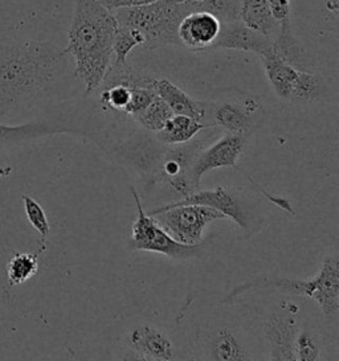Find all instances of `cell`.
Here are the masks:
<instances>
[{"mask_svg":"<svg viewBox=\"0 0 339 361\" xmlns=\"http://www.w3.org/2000/svg\"><path fill=\"white\" fill-rule=\"evenodd\" d=\"M243 0H204L199 7L201 11H207L216 16L222 23L240 20Z\"/></svg>","mask_w":339,"mask_h":361,"instance_id":"cell-24","label":"cell"},{"mask_svg":"<svg viewBox=\"0 0 339 361\" xmlns=\"http://www.w3.org/2000/svg\"><path fill=\"white\" fill-rule=\"evenodd\" d=\"M240 20L270 39H275L280 30V23L272 15L268 0H243Z\"/></svg>","mask_w":339,"mask_h":361,"instance_id":"cell-16","label":"cell"},{"mask_svg":"<svg viewBox=\"0 0 339 361\" xmlns=\"http://www.w3.org/2000/svg\"><path fill=\"white\" fill-rule=\"evenodd\" d=\"M150 216L167 232L184 245H201L203 232L212 221L225 219L222 213L203 205H163L151 212Z\"/></svg>","mask_w":339,"mask_h":361,"instance_id":"cell-5","label":"cell"},{"mask_svg":"<svg viewBox=\"0 0 339 361\" xmlns=\"http://www.w3.org/2000/svg\"><path fill=\"white\" fill-rule=\"evenodd\" d=\"M245 149V134L228 133L220 140L201 154L196 155L191 164L189 176L195 191L199 190L201 178L216 169H237V160Z\"/></svg>","mask_w":339,"mask_h":361,"instance_id":"cell-7","label":"cell"},{"mask_svg":"<svg viewBox=\"0 0 339 361\" xmlns=\"http://www.w3.org/2000/svg\"><path fill=\"white\" fill-rule=\"evenodd\" d=\"M212 125L204 123L201 121L192 119L187 116H172L162 130L157 133V138L160 142L177 146L190 142L203 128H211Z\"/></svg>","mask_w":339,"mask_h":361,"instance_id":"cell-17","label":"cell"},{"mask_svg":"<svg viewBox=\"0 0 339 361\" xmlns=\"http://www.w3.org/2000/svg\"><path fill=\"white\" fill-rule=\"evenodd\" d=\"M203 205L210 207L222 213L225 217H231L234 223L240 228H246V217L240 202H237L230 192L222 187L215 190H204V191H194L190 195L184 196L179 202L169 204V207L177 205Z\"/></svg>","mask_w":339,"mask_h":361,"instance_id":"cell-12","label":"cell"},{"mask_svg":"<svg viewBox=\"0 0 339 361\" xmlns=\"http://www.w3.org/2000/svg\"><path fill=\"white\" fill-rule=\"evenodd\" d=\"M195 11L189 3L177 0H154L148 4L114 11L117 23L137 31L145 49L155 51L169 45H180L178 30L182 19Z\"/></svg>","mask_w":339,"mask_h":361,"instance_id":"cell-3","label":"cell"},{"mask_svg":"<svg viewBox=\"0 0 339 361\" xmlns=\"http://www.w3.org/2000/svg\"><path fill=\"white\" fill-rule=\"evenodd\" d=\"M322 93V80L313 72H301L292 101L309 102L317 99Z\"/></svg>","mask_w":339,"mask_h":361,"instance_id":"cell-25","label":"cell"},{"mask_svg":"<svg viewBox=\"0 0 339 361\" xmlns=\"http://www.w3.org/2000/svg\"><path fill=\"white\" fill-rule=\"evenodd\" d=\"M66 66L68 54L56 44L0 37V119L28 105Z\"/></svg>","mask_w":339,"mask_h":361,"instance_id":"cell-1","label":"cell"},{"mask_svg":"<svg viewBox=\"0 0 339 361\" xmlns=\"http://www.w3.org/2000/svg\"><path fill=\"white\" fill-rule=\"evenodd\" d=\"M296 360L316 361L319 359V345L317 340L307 331L298 332L295 344Z\"/></svg>","mask_w":339,"mask_h":361,"instance_id":"cell-28","label":"cell"},{"mask_svg":"<svg viewBox=\"0 0 339 361\" xmlns=\"http://www.w3.org/2000/svg\"><path fill=\"white\" fill-rule=\"evenodd\" d=\"M117 25L114 12L98 0H74L65 52L76 61L74 75L84 82L85 96L101 86L112 64Z\"/></svg>","mask_w":339,"mask_h":361,"instance_id":"cell-2","label":"cell"},{"mask_svg":"<svg viewBox=\"0 0 339 361\" xmlns=\"http://www.w3.org/2000/svg\"><path fill=\"white\" fill-rule=\"evenodd\" d=\"M154 89L158 97L169 105L172 114L187 116L201 122L207 118L208 114L207 104L192 99L187 93H184L180 87L174 85L169 80L157 77L154 82Z\"/></svg>","mask_w":339,"mask_h":361,"instance_id":"cell-15","label":"cell"},{"mask_svg":"<svg viewBox=\"0 0 339 361\" xmlns=\"http://www.w3.org/2000/svg\"><path fill=\"white\" fill-rule=\"evenodd\" d=\"M273 39L246 27L242 20L222 23L220 33L216 42L208 51L216 49H234L243 52H252L257 56L272 49Z\"/></svg>","mask_w":339,"mask_h":361,"instance_id":"cell-10","label":"cell"},{"mask_svg":"<svg viewBox=\"0 0 339 361\" xmlns=\"http://www.w3.org/2000/svg\"><path fill=\"white\" fill-rule=\"evenodd\" d=\"M127 343L130 350L126 360H171L174 357V345L162 331L153 326H139L133 329Z\"/></svg>","mask_w":339,"mask_h":361,"instance_id":"cell-9","label":"cell"},{"mask_svg":"<svg viewBox=\"0 0 339 361\" xmlns=\"http://www.w3.org/2000/svg\"><path fill=\"white\" fill-rule=\"evenodd\" d=\"M272 15L277 22L290 18V0H268Z\"/></svg>","mask_w":339,"mask_h":361,"instance_id":"cell-30","label":"cell"},{"mask_svg":"<svg viewBox=\"0 0 339 361\" xmlns=\"http://www.w3.org/2000/svg\"><path fill=\"white\" fill-rule=\"evenodd\" d=\"M265 339L272 360H296L295 344L298 335L296 319L272 314L264 320Z\"/></svg>","mask_w":339,"mask_h":361,"instance_id":"cell-11","label":"cell"},{"mask_svg":"<svg viewBox=\"0 0 339 361\" xmlns=\"http://www.w3.org/2000/svg\"><path fill=\"white\" fill-rule=\"evenodd\" d=\"M45 125L42 123H28L23 126H3L0 125V139L1 140H18V139L30 138L39 134H48Z\"/></svg>","mask_w":339,"mask_h":361,"instance_id":"cell-29","label":"cell"},{"mask_svg":"<svg viewBox=\"0 0 339 361\" xmlns=\"http://www.w3.org/2000/svg\"><path fill=\"white\" fill-rule=\"evenodd\" d=\"M40 255L35 253H23L16 252L11 257L7 264V281L8 286H20L39 271Z\"/></svg>","mask_w":339,"mask_h":361,"instance_id":"cell-18","label":"cell"},{"mask_svg":"<svg viewBox=\"0 0 339 361\" xmlns=\"http://www.w3.org/2000/svg\"><path fill=\"white\" fill-rule=\"evenodd\" d=\"M212 117L215 126H222L234 134H246L251 128V121L243 107L230 102L212 107Z\"/></svg>","mask_w":339,"mask_h":361,"instance_id":"cell-19","label":"cell"},{"mask_svg":"<svg viewBox=\"0 0 339 361\" xmlns=\"http://www.w3.org/2000/svg\"><path fill=\"white\" fill-rule=\"evenodd\" d=\"M258 59L261 60L265 75L273 87L275 94L282 99L292 101L302 71H298L296 68L286 64L272 49L260 54Z\"/></svg>","mask_w":339,"mask_h":361,"instance_id":"cell-14","label":"cell"},{"mask_svg":"<svg viewBox=\"0 0 339 361\" xmlns=\"http://www.w3.org/2000/svg\"><path fill=\"white\" fill-rule=\"evenodd\" d=\"M172 116L174 114L169 105L160 97L157 96L143 111H141L134 117V119L148 131L158 133Z\"/></svg>","mask_w":339,"mask_h":361,"instance_id":"cell-22","label":"cell"},{"mask_svg":"<svg viewBox=\"0 0 339 361\" xmlns=\"http://www.w3.org/2000/svg\"><path fill=\"white\" fill-rule=\"evenodd\" d=\"M131 193L137 204L138 216L131 228L130 249L159 253L175 259H187L201 255V245L180 244L172 238L153 216L145 213L137 191L133 187Z\"/></svg>","mask_w":339,"mask_h":361,"instance_id":"cell-6","label":"cell"},{"mask_svg":"<svg viewBox=\"0 0 339 361\" xmlns=\"http://www.w3.org/2000/svg\"><path fill=\"white\" fill-rule=\"evenodd\" d=\"M272 51L286 64L296 68L302 72H313L316 60L314 56L307 51L297 39L290 25V18L280 22V30L273 39Z\"/></svg>","mask_w":339,"mask_h":361,"instance_id":"cell-13","label":"cell"},{"mask_svg":"<svg viewBox=\"0 0 339 361\" xmlns=\"http://www.w3.org/2000/svg\"><path fill=\"white\" fill-rule=\"evenodd\" d=\"M251 288H270L286 294L314 299L326 318H333L339 311V262L337 257H328L317 276L310 281L297 279H269L258 276L252 282L236 287L224 302L232 300L244 291Z\"/></svg>","mask_w":339,"mask_h":361,"instance_id":"cell-4","label":"cell"},{"mask_svg":"<svg viewBox=\"0 0 339 361\" xmlns=\"http://www.w3.org/2000/svg\"><path fill=\"white\" fill-rule=\"evenodd\" d=\"M131 97V87L125 85H112L102 87L100 101L102 106L114 111H125Z\"/></svg>","mask_w":339,"mask_h":361,"instance_id":"cell-26","label":"cell"},{"mask_svg":"<svg viewBox=\"0 0 339 361\" xmlns=\"http://www.w3.org/2000/svg\"><path fill=\"white\" fill-rule=\"evenodd\" d=\"M177 1H179V3H189V4H191V6L195 8V11H198L199 7H201V3H203L204 0H177Z\"/></svg>","mask_w":339,"mask_h":361,"instance_id":"cell-32","label":"cell"},{"mask_svg":"<svg viewBox=\"0 0 339 361\" xmlns=\"http://www.w3.org/2000/svg\"><path fill=\"white\" fill-rule=\"evenodd\" d=\"M211 357L218 361H242L248 359L243 345L230 329H220L213 339Z\"/></svg>","mask_w":339,"mask_h":361,"instance_id":"cell-20","label":"cell"},{"mask_svg":"<svg viewBox=\"0 0 339 361\" xmlns=\"http://www.w3.org/2000/svg\"><path fill=\"white\" fill-rule=\"evenodd\" d=\"M222 28V22L207 11H192L186 15L179 24L178 36L180 45L194 52L208 51L216 42Z\"/></svg>","mask_w":339,"mask_h":361,"instance_id":"cell-8","label":"cell"},{"mask_svg":"<svg viewBox=\"0 0 339 361\" xmlns=\"http://www.w3.org/2000/svg\"><path fill=\"white\" fill-rule=\"evenodd\" d=\"M21 202L24 204V212H25L28 223L40 235V247H39L37 253L42 255L48 247V237L51 232V225L48 221L47 213L39 202H36L28 195H23Z\"/></svg>","mask_w":339,"mask_h":361,"instance_id":"cell-21","label":"cell"},{"mask_svg":"<svg viewBox=\"0 0 339 361\" xmlns=\"http://www.w3.org/2000/svg\"><path fill=\"white\" fill-rule=\"evenodd\" d=\"M104 7L110 11H117L121 8H129V7H136V6H142L148 4L154 0H98Z\"/></svg>","mask_w":339,"mask_h":361,"instance_id":"cell-31","label":"cell"},{"mask_svg":"<svg viewBox=\"0 0 339 361\" xmlns=\"http://www.w3.org/2000/svg\"><path fill=\"white\" fill-rule=\"evenodd\" d=\"M157 96L158 94H157L154 86L133 87L130 102H129V105H127L124 113H126L133 118L136 117L141 111H143L155 99Z\"/></svg>","mask_w":339,"mask_h":361,"instance_id":"cell-27","label":"cell"},{"mask_svg":"<svg viewBox=\"0 0 339 361\" xmlns=\"http://www.w3.org/2000/svg\"><path fill=\"white\" fill-rule=\"evenodd\" d=\"M138 45H143L142 36L137 31L118 24L114 44H113V60H112V63H118V64L126 63L127 56Z\"/></svg>","mask_w":339,"mask_h":361,"instance_id":"cell-23","label":"cell"}]
</instances>
